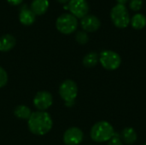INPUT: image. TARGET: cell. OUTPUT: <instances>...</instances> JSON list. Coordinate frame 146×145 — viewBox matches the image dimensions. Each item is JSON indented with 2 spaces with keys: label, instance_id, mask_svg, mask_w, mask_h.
<instances>
[{
  "label": "cell",
  "instance_id": "6da1fadb",
  "mask_svg": "<svg viewBox=\"0 0 146 145\" xmlns=\"http://www.w3.org/2000/svg\"><path fill=\"white\" fill-rule=\"evenodd\" d=\"M27 125L32 133L38 136H43L51 130L53 126V121L50 114L47 112L35 111L32 113L28 119Z\"/></svg>",
  "mask_w": 146,
  "mask_h": 145
},
{
  "label": "cell",
  "instance_id": "7a4b0ae2",
  "mask_svg": "<svg viewBox=\"0 0 146 145\" xmlns=\"http://www.w3.org/2000/svg\"><path fill=\"white\" fill-rule=\"evenodd\" d=\"M115 133L113 126L105 121H101L93 125L91 129V138L97 143L108 142Z\"/></svg>",
  "mask_w": 146,
  "mask_h": 145
},
{
  "label": "cell",
  "instance_id": "3957f363",
  "mask_svg": "<svg viewBox=\"0 0 146 145\" xmlns=\"http://www.w3.org/2000/svg\"><path fill=\"white\" fill-rule=\"evenodd\" d=\"M59 95L65 102L66 106H73L78 95L77 84L72 79L64 80L59 87Z\"/></svg>",
  "mask_w": 146,
  "mask_h": 145
},
{
  "label": "cell",
  "instance_id": "277c9868",
  "mask_svg": "<svg viewBox=\"0 0 146 145\" xmlns=\"http://www.w3.org/2000/svg\"><path fill=\"white\" fill-rule=\"evenodd\" d=\"M56 27L62 34H71L74 32L78 27V19L72 14H62L56 19Z\"/></svg>",
  "mask_w": 146,
  "mask_h": 145
},
{
  "label": "cell",
  "instance_id": "5b68a950",
  "mask_svg": "<svg viewBox=\"0 0 146 145\" xmlns=\"http://www.w3.org/2000/svg\"><path fill=\"white\" fill-rule=\"evenodd\" d=\"M110 18L113 24L118 28H126L131 21L130 15L125 5L116 4L110 11Z\"/></svg>",
  "mask_w": 146,
  "mask_h": 145
},
{
  "label": "cell",
  "instance_id": "8992f818",
  "mask_svg": "<svg viewBox=\"0 0 146 145\" xmlns=\"http://www.w3.org/2000/svg\"><path fill=\"white\" fill-rule=\"evenodd\" d=\"M99 62L102 67L109 71H114L119 68L121 64L120 55L113 50H105L99 55Z\"/></svg>",
  "mask_w": 146,
  "mask_h": 145
},
{
  "label": "cell",
  "instance_id": "52a82bcc",
  "mask_svg": "<svg viewBox=\"0 0 146 145\" xmlns=\"http://www.w3.org/2000/svg\"><path fill=\"white\" fill-rule=\"evenodd\" d=\"M68 7L70 14L77 19H82L89 12V4L86 0H69Z\"/></svg>",
  "mask_w": 146,
  "mask_h": 145
},
{
  "label": "cell",
  "instance_id": "ba28073f",
  "mask_svg": "<svg viewBox=\"0 0 146 145\" xmlns=\"http://www.w3.org/2000/svg\"><path fill=\"white\" fill-rule=\"evenodd\" d=\"M53 103L52 95L45 91H38L33 98V105L38 111H45Z\"/></svg>",
  "mask_w": 146,
  "mask_h": 145
},
{
  "label": "cell",
  "instance_id": "9c48e42d",
  "mask_svg": "<svg viewBox=\"0 0 146 145\" xmlns=\"http://www.w3.org/2000/svg\"><path fill=\"white\" fill-rule=\"evenodd\" d=\"M83 138V132L78 127H70L63 134V142L66 145H79Z\"/></svg>",
  "mask_w": 146,
  "mask_h": 145
},
{
  "label": "cell",
  "instance_id": "30bf717a",
  "mask_svg": "<svg viewBox=\"0 0 146 145\" xmlns=\"http://www.w3.org/2000/svg\"><path fill=\"white\" fill-rule=\"evenodd\" d=\"M80 26L86 32H94L99 29L101 21L96 15H87L81 19Z\"/></svg>",
  "mask_w": 146,
  "mask_h": 145
},
{
  "label": "cell",
  "instance_id": "8fae6325",
  "mask_svg": "<svg viewBox=\"0 0 146 145\" xmlns=\"http://www.w3.org/2000/svg\"><path fill=\"white\" fill-rule=\"evenodd\" d=\"M36 15L34 13L26 6H23L19 14V21L24 26H31L35 21Z\"/></svg>",
  "mask_w": 146,
  "mask_h": 145
},
{
  "label": "cell",
  "instance_id": "7c38bea8",
  "mask_svg": "<svg viewBox=\"0 0 146 145\" xmlns=\"http://www.w3.org/2000/svg\"><path fill=\"white\" fill-rule=\"evenodd\" d=\"M16 44L15 37L11 34H4L0 37V51L7 52L11 50Z\"/></svg>",
  "mask_w": 146,
  "mask_h": 145
},
{
  "label": "cell",
  "instance_id": "4fadbf2b",
  "mask_svg": "<svg viewBox=\"0 0 146 145\" xmlns=\"http://www.w3.org/2000/svg\"><path fill=\"white\" fill-rule=\"evenodd\" d=\"M49 8L48 0H33L31 3V10L35 15H42L46 13Z\"/></svg>",
  "mask_w": 146,
  "mask_h": 145
},
{
  "label": "cell",
  "instance_id": "5bb4252c",
  "mask_svg": "<svg viewBox=\"0 0 146 145\" xmlns=\"http://www.w3.org/2000/svg\"><path fill=\"white\" fill-rule=\"evenodd\" d=\"M121 138L123 143L128 145L133 144L138 138L137 133L133 127H126L121 133Z\"/></svg>",
  "mask_w": 146,
  "mask_h": 145
},
{
  "label": "cell",
  "instance_id": "9a60e30c",
  "mask_svg": "<svg viewBox=\"0 0 146 145\" xmlns=\"http://www.w3.org/2000/svg\"><path fill=\"white\" fill-rule=\"evenodd\" d=\"M132 26L136 30H141L146 26V17L143 14H135L130 21Z\"/></svg>",
  "mask_w": 146,
  "mask_h": 145
},
{
  "label": "cell",
  "instance_id": "2e32d148",
  "mask_svg": "<svg viewBox=\"0 0 146 145\" xmlns=\"http://www.w3.org/2000/svg\"><path fill=\"white\" fill-rule=\"evenodd\" d=\"M99 62V55L97 52L92 51L87 53L83 58V65L86 68H93Z\"/></svg>",
  "mask_w": 146,
  "mask_h": 145
},
{
  "label": "cell",
  "instance_id": "e0dca14e",
  "mask_svg": "<svg viewBox=\"0 0 146 145\" xmlns=\"http://www.w3.org/2000/svg\"><path fill=\"white\" fill-rule=\"evenodd\" d=\"M14 115H15L16 118L21 119V120H27L30 118L32 115L31 109L25 105H19L17 106L15 110H14Z\"/></svg>",
  "mask_w": 146,
  "mask_h": 145
},
{
  "label": "cell",
  "instance_id": "ac0fdd59",
  "mask_svg": "<svg viewBox=\"0 0 146 145\" xmlns=\"http://www.w3.org/2000/svg\"><path fill=\"white\" fill-rule=\"evenodd\" d=\"M75 39L80 44H86L89 41V37L85 31H79L75 35Z\"/></svg>",
  "mask_w": 146,
  "mask_h": 145
},
{
  "label": "cell",
  "instance_id": "d6986e66",
  "mask_svg": "<svg viewBox=\"0 0 146 145\" xmlns=\"http://www.w3.org/2000/svg\"><path fill=\"white\" fill-rule=\"evenodd\" d=\"M107 145H123V142L121 138V135L115 132L112 138L108 141Z\"/></svg>",
  "mask_w": 146,
  "mask_h": 145
},
{
  "label": "cell",
  "instance_id": "ffe728a7",
  "mask_svg": "<svg viewBox=\"0 0 146 145\" xmlns=\"http://www.w3.org/2000/svg\"><path fill=\"white\" fill-rule=\"evenodd\" d=\"M8 83V73L5 69L0 67V88L5 86Z\"/></svg>",
  "mask_w": 146,
  "mask_h": 145
},
{
  "label": "cell",
  "instance_id": "44dd1931",
  "mask_svg": "<svg viewBox=\"0 0 146 145\" xmlns=\"http://www.w3.org/2000/svg\"><path fill=\"white\" fill-rule=\"evenodd\" d=\"M143 6V0H130L129 7L133 11H139Z\"/></svg>",
  "mask_w": 146,
  "mask_h": 145
},
{
  "label": "cell",
  "instance_id": "7402d4cb",
  "mask_svg": "<svg viewBox=\"0 0 146 145\" xmlns=\"http://www.w3.org/2000/svg\"><path fill=\"white\" fill-rule=\"evenodd\" d=\"M7 2L10 4V5H13V6H17V5H20L23 0H7Z\"/></svg>",
  "mask_w": 146,
  "mask_h": 145
},
{
  "label": "cell",
  "instance_id": "603a6c76",
  "mask_svg": "<svg viewBox=\"0 0 146 145\" xmlns=\"http://www.w3.org/2000/svg\"><path fill=\"white\" fill-rule=\"evenodd\" d=\"M127 1L128 0H116V2L118 3V4H122V5H125Z\"/></svg>",
  "mask_w": 146,
  "mask_h": 145
},
{
  "label": "cell",
  "instance_id": "cb8c5ba5",
  "mask_svg": "<svg viewBox=\"0 0 146 145\" xmlns=\"http://www.w3.org/2000/svg\"><path fill=\"white\" fill-rule=\"evenodd\" d=\"M58 3H62V4H66V3H68V2H69V0H56Z\"/></svg>",
  "mask_w": 146,
  "mask_h": 145
},
{
  "label": "cell",
  "instance_id": "d4e9b609",
  "mask_svg": "<svg viewBox=\"0 0 146 145\" xmlns=\"http://www.w3.org/2000/svg\"><path fill=\"white\" fill-rule=\"evenodd\" d=\"M144 145H146V144H144Z\"/></svg>",
  "mask_w": 146,
  "mask_h": 145
}]
</instances>
